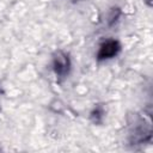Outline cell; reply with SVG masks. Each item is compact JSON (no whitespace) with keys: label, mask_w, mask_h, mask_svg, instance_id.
Here are the masks:
<instances>
[{"label":"cell","mask_w":153,"mask_h":153,"mask_svg":"<svg viewBox=\"0 0 153 153\" xmlns=\"http://www.w3.org/2000/svg\"><path fill=\"white\" fill-rule=\"evenodd\" d=\"M116 50H117V47H116L115 42H106L100 48L99 56L100 57H111V56H114L116 54Z\"/></svg>","instance_id":"obj_1"}]
</instances>
